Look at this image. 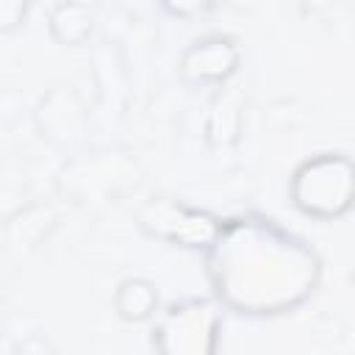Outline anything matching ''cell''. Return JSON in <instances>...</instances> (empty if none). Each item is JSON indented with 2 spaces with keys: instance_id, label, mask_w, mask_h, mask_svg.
Here are the masks:
<instances>
[{
  "instance_id": "cell-2",
  "label": "cell",
  "mask_w": 355,
  "mask_h": 355,
  "mask_svg": "<svg viewBox=\"0 0 355 355\" xmlns=\"http://www.w3.org/2000/svg\"><path fill=\"white\" fill-rule=\"evenodd\" d=\"M291 205L311 219L333 222L355 208V161L344 153H316L288 178Z\"/></svg>"
},
{
  "instance_id": "cell-4",
  "label": "cell",
  "mask_w": 355,
  "mask_h": 355,
  "mask_svg": "<svg viewBox=\"0 0 355 355\" xmlns=\"http://www.w3.org/2000/svg\"><path fill=\"white\" fill-rule=\"evenodd\" d=\"M222 222H225L222 216L205 208L183 205L172 197H150L136 208V225L141 233H147L150 239L186 247V250H200V252L208 250Z\"/></svg>"
},
{
  "instance_id": "cell-9",
  "label": "cell",
  "mask_w": 355,
  "mask_h": 355,
  "mask_svg": "<svg viewBox=\"0 0 355 355\" xmlns=\"http://www.w3.org/2000/svg\"><path fill=\"white\" fill-rule=\"evenodd\" d=\"M169 14H178V17H189V14H200V11H205L208 6L205 3H166L164 6Z\"/></svg>"
},
{
  "instance_id": "cell-7",
  "label": "cell",
  "mask_w": 355,
  "mask_h": 355,
  "mask_svg": "<svg viewBox=\"0 0 355 355\" xmlns=\"http://www.w3.org/2000/svg\"><path fill=\"white\" fill-rule=\"evenodd\" d=\"M47 31H50L53 42H58L64 47H78L94 31V11L80 0L55 3L47 17Z\"/></svg>"
},
{
  "instance_id": "cell-3",
  "label": "cell",
  "mask_w": 355,
  "mask_h": 355,
  "mask_svg": "<svg viewBox=\"0 0 355 355\" xmlns=\"http://www.w3.org/2000/svg\"><path fill=\"white\" fill-rule=\"evenodd\" d=\"M225 308L214 297H186L161 308L150 341L155 355H219Z\"/></svg>"
},
{
  "instance_id": "cell-1",
  "label": "cell",
  "mask_w": 355,
  "mask_h": 355,
  "mask_svg": "<svg viewBox=\"0 0 355 355\" xmlns=\"http://www.w3.org/2000/svg\"><path fill=\"white\" fill-rule=\"evenodd\" d=\"M202 261L211 297L247 319L294 313L316 294L322 280L319 252L261 214L225 219Z\"/></svg>"
},
{
  "instance_id": "cell-6",
  "label": "cell",
  "mask_w": 355,
  "mask_h": 355,
  "mask_svg": "<svg viewBox=\"0 0 355 355\" xmlns=\"http://www.w3.org/2000/svg\"><path fill=\"white\" fill-rule=\"evenodd\" d=\"M114 313L128 324L153 322L161 313L158 286L147 277H125L114 288Z\"/></svg>"
},
{
  "instance_id": "cell-5",
  "label": "cell",
  "mask_w": 355,
  "mask_h": 355,
  "mask_svg": "<svg viewBox=\"0 0 355 355\" xmlns=\"http://www.w3.org/2000/svg\"><path fill=\"white\" fill-rule=\"evenodd\" d=\"M239 64L241 50L236 39L225 33H208L183 50L178 72L189 86H222L239 72Z\"/></svg>"
},
{
  "instance_id": "cell-8",
  "label": "cell",
  "mask_w": 355,
  "mask_h": 355,
  "mask_svg": "<svg viewBox=\"0 0 355 355\" xmlns=\"http://www.w3.org/2000/svg\"><path fill=\"white\" fill-rule=\"evenodd\" d=\"M25 11L28 6L22 0H0V33L19 28V22L25 19Z\"/></svg>"
}]
</instances>
